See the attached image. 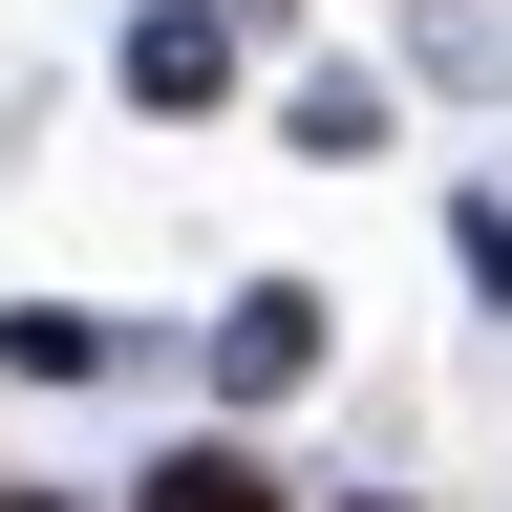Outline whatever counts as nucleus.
<instances>
[{
	"mask_svg": "<svg viewBox=\"0 0 512 512\" xmlns=\"http://www.w3.org/2000/svg\"><path fill=\"white\" fill-rule=\"evenodd\" d=\"M214 64H235V22H192V0H171V22L128 43V86H150V107H214Z\"/></svg>",
	"mask_w": 512,
	"mask_h": 512,
	"instance_id": "obj_1",
	"label": "nucleus"
},
{
	"mask_svg": "<svg viewBox=\"0 0 512 512\" xmlns=\"http://www.w3.org/2000/svg\"><path fill=\"white\" fill-rule=\"evenodd\" d=\"M150 512H278V470H256V448H171Z\"/></svg>",
	"mask_w": 512,
	"mask_h": 512,
	"instance_id": "obj_2",
	"label": "nucleus"
},
{
	"mask_svg": "<svg viewBox=\"0 0 512 512\" xmlns=\"http://www.w3.org/2000/svg\"><path fill=\"white\" fill-rule=\"evenodd\" d=\"M299 363H320V299H299V278L235 299V384H299Z\"/></svg>",
	"mask_w": 512,
	"mask_h": 512,
	"instance_id": "obj_3",
	"label": "nucleus"
},
{
	"mask_svg": "<svg viewBox=\"0 0 512 512\" xmlns=\"http://www.w3.org/2000/svg\"><path fill=\"white\" fill-rule=\"evenodd\" d=\"M0 512H43V491H0Z\"/></svg>",
	"mask_w": 512,
	"mask_h": 512,
	"instance_id": "obj_4",
	"label": "nucleus"
}]
</instances>
